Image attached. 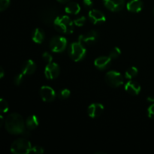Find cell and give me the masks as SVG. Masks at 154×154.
<instances>
[{
  "mask_svg": "<svg viewBox=\"0 0 154 154\" xmlns=\"http://www.w3.org/2000/svg\"><path fill=\"white\" fill-rule=\"evenodd\" d=\"M31 143L26 138H18L12 143L11 146V151L14 154H28L31 153Z\"/></svg>",
  "mask_w": 154,
  "mask_h": 154,
  "instance_id": "cell-4",
  "label": "cell"
},
{
  "mask_svg": "<svg viewBox=\"0 0 154 154\" xmlns=\"http://www.w3.org/2000/svg\"><path fill=\"white\" fill-rule=\"evenodd\" d=\"M105 81L111 87H119L124 83V78L121 74L116 71H109L105 75Z\"/></svg>",
  "mask_w": 154,
  "mask_h": 154,
  "instance_id": "cell-5",
  "label": "cell"
},
{
  "mask_svg": "<svg viewBox=\"0 0 154 154\" xmlns=\"http://www.w3.org/2000/svg\"><path fill=\"white\" fill-rule=\"evenodd\" d=\"M69 56L73 61L80 62L85 57L87 54V50L84 45L79 42H73L69 45L68 50Z\"/></svg>",
  "mask_w": 154,
  "mask_h": 154,
  "instance_id": "cell-3",
  "label": "cell"
},
{
  "mask_svg": "<svg viewBox=\"0 0 154 154\" xmlns=\"http://www.w3.org/2000/svg\"><path fill=\"white\" fill-rule=\"evenodd\" d=\"M44 149L42 147H39V146H34L32 148L31 153H34L36 154H42L44 153Z\"/></svg>",
  "mask_w": 154,
  "mask_h": 154,
  "instance_id": "cell-29",
  "label": "cell"
},
{
  "mask_svg": "<svg viewBox=\"0 0 154 154\" xmlns=\"http://www.w3.org/2000/svg\"><path fill=\"white\" fill-rule=\"evenodd\" d=\"M69 1H70V0H57V2H59L60 3H66Z\"/></svg>",
  "mask_w": 154,
  "mask_h": 154,
  "instance_id": "cell-35",
  "label": "cell"
},
{
  "mask_svg": "<svg viewBox=\"0 0 154 154\" xmlns=\"http://www.w3.org/2000/svg\"><path fill=\"white\" fill-rule=\"evenodd\" d=\"M5 75V72H4V70H3V69L2 67H0V79L1 78H2L3 77H4Z\"/></svg>",
  "mask_w": 154,
  "mask_h": 154,
  "instance_id": "cell-32",
  "label": "cell"
},
{
  "mask_svg": "<svg viewBox=\"0 0 154 154\" xmlns=\"http://www.w3.org/2000/svg\"><path fill=\"white\" fill-rule=\"evenodd\" d=\"M103 111L104 106L100 103H93L89 105L87 108V114L92 118H96L101 116Z\"/></svg>",
  "mask_w": 154,
  "mask_h": 154,
  "instance_id": "cell-13",
  "label": "cell"
},
{
  "mask_svg": "<svg viewBox=\"0 0 154 154\" xmlns=\"http://www.w3.org/2000/svg\"><path fill=\"white\" fill-rule=\"evenodd\" d=\"M40 96L45 102H51L55 99L57 94L52 87L49 86H42L40 89Z\"/></svg>",
  "mask_w": 154,
  "mask_h": 154,
  "instance_id": "cell-8",
  "label": "cell"
},
{
  "mask_svg": "<svg viewBox=\"0 0 154 154\" xmlns=\"http://www.w3.org/2000/svg\"><path fill=\"white\" fill-rule=\"evenodd\" d=\"M105 7L113 12L121 11L124 8L125 0H102Z\"/></svg>",
  "mask_w": 154,
  "mask_h": 154,
  "instance_id": "cell-12",
  "label": "cell"
},
{
  "mask_svg": "<svg viewBox=\"0 0 154 154\" xmlns=\"http://www.w3.org/2000/svg\"><path fill=\"white\" fill-rule=\"evenodd\" d=\"M147 116L149 118L154 119V104L150 105L147 109Z\"/></svg>",
  "mask_w": 154,
  "mask_h": 154,
  "instance_id": "cell-30",
  "label": "cell"
},
{
  "mask_svg": "<svg viewBox=\"0 0 154 154\" xmlns=\"http://www.w3.org/2000/svg\"><path fill=\"white\" fill-rule=\"evenodd\" d=\"M26 126L29 130H32L37 128L39 125V119L35 115H30L26 120Z\"/></svg>",
  "mask_w": 154,
  "mask_h": 154,
  "instance_id": "cell-18",
  "label": "cell"
},
{
  "mask_svg": "<svg viewBox=\"0 0 154 154\" xmlns=\"http://www.w3.org/2000/svg\"><path fill=\"white\" fill-rule=\"evenodd\" d=\"M50 48L54 53H62L67 47V40L63 36H54L49 43Z\"/></svg>",
  "mask_w": 154,
  "mask_h": 154,
  "instance_id": "cell-6",
  "label": "cell"
},
{
  "mask_svg": "<svg viewBox=\"0 0 154 154\" xmlns=\"http://www.w3.org/2000/svg\"><path fill=\"white\" fill-rule=\"evenodd\" d=\"M57 12L55 9L52 8H45L42 11L40 17L45 23L50 24L54 22L55 19L57 18Z\"/></svg>",
  "mask_w": 154,
  "mask_h": 154,
  "instance_id": "cell-10",
  "label": "cell"
},
{
  "mask_svg": "<svg viewBox=\"0 0 154 154\" xmlns=\"http://www.w3.org/2000/svg\"><path fill=\"white\" fill-rule=\"evenodd\" d=\"M147 101L150 102H154V96H150L147 98Z\"/></svg>",
  "mask_w": 154,
  "mask_h": 154,
  "instance_id": "cell-34",
  "label": "cell"
},
{
  "mask_svg": "<svg viewBox=\"0 0 154 154\" xmlns=\"http://www.w3.org/2000/svg\"><path fill=\"white\" fill-rule=\"evenodd\" d=\"M42 58H43V60H45V62L47 63V64L52 63L53 61L52 56H51V54H49L48 52L44 53V54H42Z\"/></svg>",
  "mask_w": 154,
  "mask_h": 154,
  "instance_id": "cell-28",
  "label": "cell"
},
{
  "mask_svg": "<svg viewBox=\"0 0 154 154\" xmlns=\"http://www.w3.org/2000/svg\"><path fill=\"white\" fill-rule=\"evenodd\" d=\"M153 14H154V9H153Z\"/></svg>",
  "mask_w": 154,
  "mask_h": 154,
  "instance_id": "cell-36",
  "label": "cell"
},
{
  "mask_svg": "<svg viewBox=\"0 0 154 154\" xmlns=\"http://www.w3.org/2000/svg\"><path fill=\"white\" fill-rule=\"evenodd\" d=\"M25 125L23 117L17 113L9 114L5 121L6 130L13 135L23 134L25 132Z\"/></svg>",
  "mask_w": 154,
  "mask_h": 154,
  "instance_id": "cell-1",
  "label": "cell"
},
{
  "mask_svg": "<svg viewBox=\"0 0 154 154\" xmlns=\"http://www.w3.org/2000/svg\"><path fill=\"white\" fill-rule=\"evenodd\" d=\"M65 11L69 14L76 15L81 11V6L77 2H69L65 8Z\"/></svg>",
  "mask_w": 154,
  "mask_h": 154,
  "instance_id": "cell-20",
  "label": "cell"
},
{
  "mask_svg": "<svg viewBox=\"0 0 154 154\" xmlns=\"http://www.w3.org/2000/svg\"><path fill=\"white\" fill-rule=\"evenodd\" d=\"M45 38V32L42 29L39 28H36L33 31L32 35V41L36 44H42L44 42Z\"/></svg>",
  "mask_w": 154,
  "mask_h": 154,
  "instance_id": "cell-19",
  "label": "cell"
},
{
  "mask_svg": "<svg viewBox=\"0 0 154 154\" xmlns=\"http://www.w3.org/2000/svg\"><path fill=\"white\" fill-rule=\"evenodd\" d=\"M111 58L108 57H98L94 61V66L100 70H105L108 66H110L111 63Z\"/></svg>",
  "mask_w": 154,
  "mask_h": 154,
  "instance_id": "cell-15",
  "label": "cell"
},
{
  "mask_svg": "<svg viewBox=\"0 0 154 154\" xmlns=\"http://www.w3.org/2000/svg\"><path fill=\"white\" fill-rule=\"evenodd\" d=\"M3 123H4V117L2 115H0V127L2 126Z\"/></svg>",
  "mask_w": 154,
  "mask_h": 154,
  "instance_id": "cell-33",
  "label": "cell"
},
{
  "mask_svg": "<svg viewBox=\"0 0 154 154\" xmlns=\"http://www.w3.org/2000/svg\"><path fill=\"white\" fill-rule=\"evenodd\" d=\"M70 94H71L70 90L65 88V89H63V90H61L60 92H59L58 96L61 99H66L70 96Z\"/></svg>",
  "mask_w": 154,
  "mask_h": 154,
  "instance_id": "cell-24",
  "label": "cell"
},
{
  "mask_svg": "<svg viewBox=\"0 0 154 154\" xmlns=\"http://www.w3.org/2000/svg\"><path fill=\"white\" fill-rule=\"evenodd\" d=\"M10 0H0V12L6 10L10 5Z\"/></svg>",
  "mask_w": 154,
  "mask_h": 154,
  "instance_id": "cell-27",
  "label": "cell"
},
{
  "mask_svg": "<svg viewBox=\"0 0 154 154\" xmlns=\"http://www.w3.org/2000/svg\"><path fill=\"white\" fill-rule=\"evenodd\" d=\"M22 73L24 75H31L35 73L36 70V64L32 60H28L23 64Z\"/></svg>",
  "mask_w": 154,
  "mask_h": 154,
  "instance_id": "cell-17",
  "label": "cell"
},
{
  "mask_svg": "<svg viewBox=\"0 0 154 154\" xmlns=\"http://www.w3.org/2000/svg\"><path fill=\"white\" fill-rule=\"evenodd\" d=\"M83 3H84V5L88 8H91L93 5V0H83Z\"/></svg>",
  "mask_w": 154,
  "mask_h": 154,
  "instance_id": "cell-31",
  "label": "cell"
},
{
  "mask_svg": "<svg viewBox=\"0 0 154 154\" xmlns=\"http://www.w3.org/2000/svg\"><path fill=\"white\" fill-rule=\"evenodd\" d=\"M144 4L141 0H130L126 5V8L129 11L132 13H138L141 11Z\"/></svg>",
  "mask_w": 154,
  "mask_h": 154,
  "instance_id": "cell-16",
  "label": "cell"
},
{
  "mask_svg": "<svg viewBox=\"0 0 154 154\" xmlns=\"http://www.w3.org/2000/svg\"><path fill=\"white\" fill-rule=\"evenodd\" d=\"M86 23V17H79L76 18L74 20V24L77 26H83Z\"/></svg>",
  "mask_w": 154,
  "mask_h": 154,
  "instance_id": "cell-26",
  "label": "cell"
},
{
  "mask_svg": "<svg viewBox=\"0 0 154 154\" xmlns=\"http://www.w3.org/2000/svg\"><path fill=\"white\" fill-rule=\"evenodd\" d=\"M125 90L129 94L132 96H138L141 90V85L138 82L134 81H129L125 84Z\"/></svg>",
  "mask_w": 154,
  "mask_h": 154,
  "instance_id": "cell-14",
  "label": "cell"
},
{
  "mask_svg": "<svg viewBox=\"0 0 154 154\" xmlns=\"http://www.w3.org/2000/svg\"><path fill=\"white\" fill-rule=\"evenodd\" d=\"M74 21L66 15L57 17L54 22L56 29L63 34H72L74 31Z\"/></svg>",
  "mask_w": 154,
  "mask_h": 154,
  "instance_id": "cell-2",
  "label": "cell"
},
{
  "mask_svg": "<svg viewBox=\"0 0 154 154\" xmlns=\"http://www.w3.org/2000/svg\"><path fill=\"white\" fill-rule=\"evenodd\" d=\"M99 34L95 30H91L84 35H81L78 38V42L84 45H93L97 41Z\"/></svg>",
  "mask_w": 154,
  "mask_h": 154,
  "instance_id": "cell-9",
  "label": "cell"
},
{
  "mask_svg": "<svg viewBox=\"0 0 154 154\" xmlns=\"http://www.w3.org/2000/svg\"><path fill=\"white\" fill-rule=\"evenodd\" d=\"M24 76H25V75H24L22 72H21L20 74L17 75L16 76L14 77V83L15 85L17 86L20 85V84H22L23 81Z\"/></svg>",
  "mask_w": 154,
  "mask_h": 154,
  "instance_id": "cell-25",
  "label": "cell"
},
{
  "mask_svg": "<svg viewBox=\"0 0 154 154\" xmlns=\"http://www.w3.org/2000/svg\"><path fill=\"white\" fill-rule=\"evenodd\" d=\"M138 69H137L135 66H132V67L129 68L125 72V78L126 79L132 80L133 78H135V77L138 75Z\"/></svg>",
  "mask_w": 154,
  "mask_h": 154,
  "instance_id": "cell-21",
  "label": "cell"
},
{
  "mask_svg": "<svg viewBox=\"0 0 154 154\" xmlns=\"http://www.w3.org/2000/svg\"><path fill=\"white\" fill-rule=\"evenodd\" d=\"M60 74V68L56 63H51L47 64L45 69V75L49 80H54L58 78Z\"/></svg>",
  "mask_w": 154,
  "mask_h": 154,
  "instance_id": "cell-7",
  "label": "cell"
},
{
  "mask_svg": "<svg viewBox=\"0 0 154 154\" xmlns=\"http://www.w3.org/2000/svg\"><path fill=\"white\" fill-rule=\"evenodd\" d=\"M120 54H121V50L119 48H117V47H115V48H114L111 51L109 54V57H111V60H114V59L118 58L120 56Z\"/></svg>",
  "mask_w": 154,
  "mask_h": 154,
  "instance_id": "cell-22",
  "label": "cell"
},
{
  "mask_svg": "<svg viewBox=\"0 0 154 154\" xmlns=\"http://www.w3.org/2000/svg\"><path fill=\"white\" fill-rule=\"evenodd\" d=\"M9 110L8 102L5 99H0V113H6Z\"/></svg>",
  "mask_w": 154,
  "mask_h": 154,
  "instance_id": "cell-23",
  "label": "cell"
},
{
  "mask_svg": "<svg viewBox=\"0 0 154 154\" xmlns=\"http://www.w3.org/2000/svg\"><path fill=\"white\" fill-rule=\"evenodd\" d=\"M88 15L90 21L95 25L104 23L106 20V17L104 14L103 12L97 10V9H93V10L90 11Z\"/></svg>",
  "mask_w": 154,
  "mask_h": 154,
  "instance_id": "cell-11",
  "label": "cell"
}]
</instances>
